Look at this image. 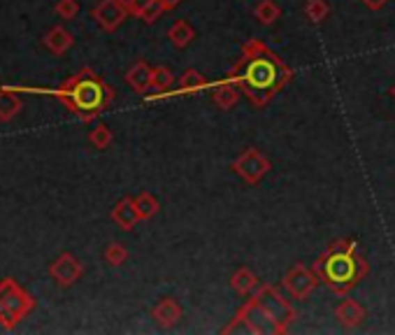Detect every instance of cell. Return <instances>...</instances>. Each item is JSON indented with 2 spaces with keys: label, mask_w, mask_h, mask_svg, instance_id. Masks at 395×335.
I'll return each mask as SVG.
<instances>
[{
  "label": "cell",
  "mask_w": 395,
  "mask_h": 335,
  "mask_svg": "<svg viewBox=\"0 0 395 335\" xmlns=\"http://www.w3.org/2000/svg\"><path fill=\"white\" fill-rule=\"evenodd\" d=\"M228 77L245 91L256 107H263L277 91L286 87L291 70L261 40H249L242 49V59L235 63Z\"/></svg>",
  "instance_id": "cell-1"
},
{
  "label": "cell",
  "mask_w": 395,
  "mask_h": 335,
  "mask_svg": "<svg viewBox=\"0 0 395 335\" xmlns=\"http://www.w3.org/2000/svg\"><path fill=\"white\" fill-rule=\"evenodd\" d=\"M314 272L332 291L344 293L367 275V263L358 256L356 242L337 240L330 244L325 256L314 263Z\"/></svg>",
  "instance_id": "cell-2"
},
{
  "label": "cell",
  "mask_w": 395,
  "mask_h": 335,
  "mask_svg": "<svg viewBox=\"0 0 395 335\" xmlns=\"http://www.w3.org/2000/svg\"><path fill=\"white\" fill-rule=\"evenodd\" d=\"M59 98L70 110L82 112L84 119H91L114 100V91L105 82H100L93 73L84 70V73L75 75L68 82L61 84Z\"/></svg>",
  "instance_id": "cell-3"
},
{
  "label": "cell",
  "mask_w": 395,
  "mask_h": 335,
  "mask_svg": "<svg viewBox=\"0 0 395 335\" xmlns=\"http://www.w3.org/2000/svg\"><path fill=\"white\" fill-rule=\"evenodd\" d=\"M36 300L31 293H26L19 286L17 279H3L0 282V326L3 328H15L26 314L33 310Z\"/></svg>",
  "instance_id": "cell-4"
},
{
  "label": "cell",
  "mask_w": 395,
  "mask_h": 335,
  "mask_svg": "<svg viewBox=\"0 0 395 335\" xmlns=\"http://www.w3.org/2000/svg\"><path fill=\"white\" fill-rule=\"evenodd\" d=\"M233 170L238 172L247 184L256 186L270 172V161L263 156L258 149L249 147L245 154H240V156L233 161Z\"/></svg>",
  "instance_id": "cell-5"
},
{
  "label": "cell",
  "mask_w": 395,
  "mask_h": 335,
  "mask_svg": "<svg viewBox=\"0 0 395 335\" xmlns=\"http://www.w3.org/2000/svg\"><path fill=\"white\" fill-rule=\"evenodd\" d=\"M254 298L258 300V303L263 305V310L270 314V319L274 321L277 328H279V331H286V321L293 319V310L284 303V298L279 296V293H277L272 286H263Z\"/></svg>",
  "instance_id": "cell-6"
},
{
  "label": "cell",
  "mask_w": 395,
  "mask_h": 335,
  "mask_svg": "<svg viewBox=\"0 0 395 335\" xmlns=\"http://www.w3.org/2000/svg\"><path fill=\"white\" fill-rule=\"evenodd\" d=\"M91 14H93V19L98 21V26L102 28V31L112 33L123 24V21H126V17L130 12L121 0H100V3L93 7Z\"/></svg>",
  "instance_id": "cell-7"
},
{
  "label": "cell",
  "mask_w": 395,
  "mask_h": 335,
  "mask_svg": "<svg viewBox=\"0 0 395 335\" xmlns=\"http://www.w3.org/2000/svg\"><path fill=\"white\" fill-rule=\"evenodd\" d=\"M284 286H286L293 298L304 300L316 289V277L314 272L304 268V265H293V268L286 272V277H284Z\"/></svg>",
  "instance_id": "cell-8"
},
{
  "label": "cell",
  "mask_w": 395,
  "mask_h": 335,
  "mask_svg": "<svg viewBox=\"0 0 395 335\" xmlns=\"http://www.w3.org/2000/svg\"><path fill=\"white\" fill-rule=\"evenodd\" d=\"M49 275L56 279V284L70 286L82 277V263L72 254H61L56 261L49 265Z\"/></svg>",
  "instance_id": "cell-9"
},
{
  "label": "cell",
  "mask_w": 395,
  "mask_h": 335,
  "mask_svg": "<svg viewBox=\"0 0 395 335\" xmlns=\"http://www.w3.org/2000/svg\"><path fill=\"white\" fill-rule=\"evenodd\" d=\"M112 219L119 228L123 230H130L137 226V221H142L140 212L135 207V198H121L119 202L114 205L112 209Z\"/></svg>",
  "instance_id": "cell-10"
},
{
  "label": "cell",
  "mask_w": 395,
  "mask_h": 335,
  "mask_svg": "<svg viewBox=\"0 0 395 335\" xmlns=\"http://www.w3.org/2000/svg\"><path fill=\"white\" fill-rule=\"evenodd\" d=\"M151 317L156 319V324L161 328H170L182 319V305H179L175 298H163L161 303L151 310Z\"/></svg>",
  "instance_id": "cell-11"
},
{
  "label": "cell",
  "mask_w": 395,
  "mask_h": 335,
  "mask_svg": "<svg viewBox=\"0 0 395 335\" xmlns=\"http://www.w3.org/2000/svg\"><path fill=\"white\" fill-rule=\"evenodd\" d=\"M240 94H242V89L231 80V77H228V80H221L219 84H214V89H212L214 103H217L221 110H231L233 105L240 100Z\"/></svg>",
  "instance_id": "cell-12"
},
{
  "label": "cell",
  "mask_w": 395,
  "mask_h": 335,
  "mask_svg": "<svg viewBox=\"0 0 395 335\" xmlns=\"http://www.w3.org/2000/svg\"><path fill=\"white\" fill-rule=\"evenodd\" d=\"M335 317H337V321H339L342 326H346V328H356L360 321L365 319V310H363V305L356 303V300L344 298L342 303L337 305Z\"/></svg>",
  "instance_id": "cell-13"
},
{
  "label": "cell",
  "mask_w": 395,
  "mask_h": 335,
  "mask_svg": "<svg viewBox=\"0 0 395 335\" xmlns=\"http://www.w3.org/2000/svg\"><path fill=\"white\" fill-rule=\"evenodd\" d=\"M151 75H154V68H149L147 63L140 61L126 73V82L130 84V89L144 96L147 91H151Z\"/></svg>",
  "instance_id": "cell-14"
},
{
  "label": "cell",
  "mask_w": 395,
  "mask_h": 335,
  "mask_svg": "<svg viewBox=\"0 0 395 335\" xmlns=\"http://www.w3.org/2000/svg\"><path fill=\"white\" fill-rule=\"evenodd\" d=\"M163 12H165V5L161 0H135V3L130 5V14L140 17L144 24H154Z\"/></svg>",
  "instance_id": "cell-15"
},
{
  "label": "cell",
  "mask_w": 395,
  "mask_h": 335,
  "mask_svg": "<svg viewBox=\"0 0 395 335\" xmlns=\"http://www.w3.org/2000/svg\"><path fill=\"white\" fill-rule=\"evenodd\" d=\"M72 35L65 31L63 26H54L49 33L45 35V47L49 49L52 54H65L68 49L72 47Z\"/></svg>",
  "instance_id": "cell-16"
},
{
  "label": "cell",
  "mask_w": 395,
  "mask_h": 335,
  "mask_svg": "<svg viewBox=\"0 0 395 335\" xmlns=\"http://www.w3.org/2000/svg\"><path fill=\"white\" fill-rule=\"evenodd\" d=\"M168 40L177 49H186L193 40H196V28H193L186 19H179V21L172 24V28L168 31Z\"/></svg>",
  "instance_id": "cell-17"
},
{
  "label": "cell",
  "mask_w": 395,
  "mask_h": 335,
  "mask_svg": "<svg viewBox=\"0 0 395 335\" xmlns=\"http://www.w3.org/2000/svg\"><path fill=\"white\" fill-rule=\"evenodd\" d=\"M22 112V98L8 89H0V121H12Z\"/></svg>",
  "instance_id": "cell-18"
},
{
  "label": "cell",
  "mask_w": 395,
  "mask_h": 335,
  "mask_svg": "<svg viewBox=\"0 0 395 335\" xmlns=\"http://www.w3.org/2000/svg\"><path fill=\"white\" fill-rule=\"evenodd\" d=\"M231 286L242 296H247V293H251L258 286V277L254 275L251 268H238L231 277Z\"/></svg>",
  "instance_id": "cell-19"
},
{
  "label": "cell",
  "mask_w": 395,
  "mask_h": 335,
  "mask_svg": "<svg viewBox=\"0 0 395 335\" xmlns=\"http://www.w3.org/2000/svg\"><path fill=\"white\" fill-rule=\"evenodd\" d=\"M207 89V80L198 70H186V73L179 77V94H200V91Z\"/></svg>",
  "instance_id": "cell-20"
},
{
  "label": "cell",
  "mask_w": 395,
  "mask_h": 335,
  "mask_svg": "<svg viewBox=\"0 0 395 335\" xmlns=\"http://www.w3.org/2000/svg\"><path fill=\"white\" fill-rule=\"evenodd\" d=\"M256 19L261 21V24H265V26H272L277 19L281 17V10H279V5L274 3V0H261L258 5H256Z\"/></svg>",
  "instance_id": "cell-21"
},
{
  "label": "cell",
  "mask_w": 395,
  "mask_h": 335,
  "mask_svg": "<svg viewBox=\"0 0 395 335\" xmlns=\"http://www.w3.org/2000/svg\"><path fill=\"white\" fill-rule=\"evenodd\" d=\"M172 84H175V75H172V70L168 68H154V75H151V91L154 94H165V91L172 89Z\"/></svg>",
  "instance_id": "cell-22"
},
{
  "label": "cell",
  "mask_w": 395,
  "mask_h": 335,
  "mask_svg": "<svg viewBox=\"0 0 395 335\" xmlns=\"http://www.w3.org/2000/svg\"><path fill=\"white\" fill-rule=\"evenodd\" d=\"M135 207H137V212H140L142 221L144 219H151V216L158 212V200L151 193L142 191L140 195H135Z\"/></svg>",
  "instance_id": "cell-23"
},
{
  "label": "cell",
  "mask_w": 395,
  "mask_h": 335,
  "mask_svg": "<svg viewBox=\"0 0 395 335\" xmlns=\"http://www.w3.org/2000/svg\"><path fill=\"white\" fill-rule=\"evenodd\" d=\"M304 14H307V19L311 24H321V21H325V17L330 14V7L325 0H307Z\"/></svg>",
  "instance_id": "cell-24"
},
{
  "label": "cell",
  "mask_w": 395,
  "mask_h": 335,
  "mask_svg": "<svg viewBox=\"0 0 395 335\" xmlns=\"http://www.w3.org/2000/svg\"><path fill=\"white\" fill-rule=\"evenodd\" d=\"M88 140H91V144L95 149H107V147L112 144V133H109L105 124H98L91 133H88Z\"/></svg>",
  "instance_id": "cell-25"
},
{
  "label": "cell",
  "mask_w": 395,
  "mask_h": 335,
  "mask_svg": "<svg viewBox=\"0 0 395 335\" xmlns=\"http://www.w3.org/2000/svg\"><path fill=\"white\" fill-rule=\"evenodd\" d=\"M126 258H128V251H126V247H123V244H119V242H112L109 244V247L105 249V261L109 263V265H121V263H126Z\"/></svg>",
  "instance_id": "cell-26"
},
{
  "label": "cell",
  "mask_w": 395,
  "mask_h": 335,
  "mask_svg": "<svg viewBox=\"0 0 395 335\" xmlns=\"http://www.w3.org/2000/svg\"><path fill=\"white\" fill-rule=\"evenodd\" d=\"M56 14L61 19H75L79 14V3L77 0H59L56 3Z\"/></svg>",
  "instance_id": "cell-27"
},
{
  "label": "cell",
  "mask_w": 395,
  "mask_h": 335,
  "mask_svg": "<svg viewBox=\"0 0 395 335\" xmlns=\"http://www.w3.org/2000/svg\"><path fill=\"white\" fill-rule=\"evenodd\" d=\"M360 3H363L367 10H374V12H377V10H381V7H386L388 0H360Z\"/></svg>",
  "instance_id": "cell-28"
},
{
  "label": "cell",
  "mask_w": 395,
  "mask_h": 335,
  "mask_svg": "<svg viewBox=\"0 0 395 335\" xmlns=\"http://www.w3.org/2000/svg\"><path fill=\"white\" fill-rule=\"evenodd\" d=\"M161 3L165 5V10H175V7H179L182 0H161Z\"/></svg>",
  "instance_id": "cell-29"
},
{
  "label": "cell",
  "mask_w": 395,
  "mask_h": 335,
  "mask_svg": "<svg viewBox=\"0 0 395 335\" xmlns=\"http://www.w3.org/2000/svg\"><path fill=\"white\" fill-rule=\"evenodd\" d=\"M121 3H123V5H126V7H128V12H130V5H133V3H135V0H121Z\"/></svg>",
  "instance_id": "cell-30"
},
{
  "label": "cell",
  "mask_w": 395,
  "mask_h": 335,
  "mask_svg": "<svg viewBox=\"0 0 395 335\" xmlns=\"http://www.w3.org/2000/svg\"><path fill=\"white\" fill-rule=\"evenodd\" d=\"M391 96L395 98V84H393V87H391Z\"/></svg>",
  "instance_id": "cell-31"
}]
</instances>
